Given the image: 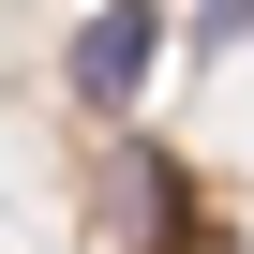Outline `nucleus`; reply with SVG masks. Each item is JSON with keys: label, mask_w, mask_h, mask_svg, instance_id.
Instances as JSON below:
<instances>
[{"label": "nucleus", "mask_w": 254, "mask_h": 254, "mask_svg": "<svg viewBox=\"0 0 254 254\" xmlns=\"http://www.w3.org/2000/svg\"><path fill=\"white\" fill-rule=\"evenodd\" d=\"M165 60V0H90V30H75V90L90 105H135Z\"/></svg>", "instance_id": "f257e3e1"}, {"label": "nucleus", "mask_w": 254, "mask_h": 254, "mask_svg": "<svg viewBox=\"0 0 254 254\" xmlns=\"http://www.w3.org/2000/svg\"><path fill=\"white\" fill-rule=\"evenodd\" d=\"M180 45H194V60H224V45H254V0H194V15H180Z\"/></svg>", "instance_id": "f03ea898"}]
</instances>
